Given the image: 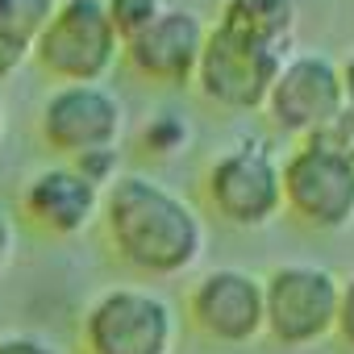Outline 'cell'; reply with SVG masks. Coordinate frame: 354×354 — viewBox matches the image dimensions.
<instances>
[{
    "instance_id": "obj_1",
    "label": "cell",
    "mask_w": 354,
    "mask_h": 354,
    "mask_svg": "<svg viewBox=\"0 0 354 354\" xmlns=\"http://www.w3.org/2000/svg\"><path fill=\"white\" fill-rule=\"evenodd\" d=\"M100 225L117 263L146 279L188 275L209 246L201 209L142 171H121L104 188Z\"/></svg>"
},
{
    "instance_id": "obj_2",
    "label": "cell",
    "mask_w": 354,
    "mask_h": 354,
    "mask_svg": "<svg viewBox=\"0 0 354 354\" xmlns=\"http://www.w3.org/2000/svg\"><path fill=\"white\" fill-rule=\"evenodd\" d=\"M209 213L234 230H267L283 213L279 154L267 138H238L205 167Z\"/></svg>"
},
{
    "instance_id": "obj_3",
    "label": "cell",
    "mask_w": 354,
    "mask_h": 354,
    "mask_svg": "<svg viewBox=\"0 0 354 354\" xmlns=\"http://www.w3.org/2000/svg\"><path fill=\"white\" fill-rule=\"evenodd\" d=\"M342 275L321 263H279L263 279V333L279 350H308L333 337Z\"/></svg>"
},
{
    "instance_id": "obj_4",
    "label": "cell",
    "mask_w": 354,
    "mask_h": 354,
    "mask_svg": "<svg viewBox=\"0 0 354 354\" xmlns=\"http://www.w3.org/2000/svg\"><path fill=\"white\" fill-rule=\"evenodd\" d=\"M30 59L55 84H104L121 63V38L104 0H59Z\"/></svg>"
},
{
    "instance_id": "obj_5",
    "label": "cell",
    "mask_w": 354,
    "mask_h": 354,
    "mask_svg": "<svg viewBox=\"0 0 354 354\" xmlns=\"http://www.w3.org/2000/svg\"><path fill=\"white\" fill-rule=\"evenodd\" d=\"M84 354H175L180 317L150 288H109L80 321Z\"/></svg>"
},
{
    "instance_id": "obj_6",
    "label": "cell",
    "mask_w": 354,
    "mask_h": 354,
    "mask_svg": "<svg viewBox=\"0 0 354 354\" xmlns=\"http://www.w3.org/2000/svg\"><path fill=\"white\" fill-rule=\"evenodd\" d=\"M283 213L313 234H346L354 225V158L296 142L279 158Z\"/></svg>"
},
{
    "instance_id": "obj_7",
    "label": "cell",
    "mask_w": 354,
    "mask_h": 354,
    "mask_svg": "<svg viewBox=\"0 0 354 354\" xmlns=\"http://www.w3.org/2000/svg\"><path fill=\"white\" fill-rule=\"evenodd\" d=\"M283 59L288 55H275V50L254 46L221 26H209L192 88L201 92L205 104H213L221 113H263Z\"/></svg>"
},
{
    "instance_id": "obj_8",
    "label": "cell",
    "mask_w": 354,
    "mask_h": 354,
    "mask_svg": "<svg viewBox=\"0 0 354 354\" xmlns=\"http://www.w3.org/2000/svg\"><path fill=\"white\" fill-rule=\"evenodd\" d=\"M125 104L104 84H59L38 113V138L67 162L88 150L121 146Z\"/></svg>"
},
{
    "instance_id": "obj_9",
    "label": "cell",
    "mask_w": 354,
    "mask_h": 354,
    "mask_svg": "<svg viewBox=\"0 0 354 354\" xmlns=\"http://www.w3.org/2000/svg\"><path fill=\"white\" fill-rule=\"evenodd\" d=\"M342 109H346L342 71L333 59H325L317 50H292L267 92V104H263L267 121L279 133H292L296 142L308 138L329 117H337Z\"/></svg>"
},
{
    "instance_id": "obj_10",
    "label": "cell",
    "mask_w": 354,
    "mask_h": 354,
    "mask_svg": "<svg viewBox=\"0 0 354 354\" xmlns=\"http://www.w3.org/2000/svg\"><path fill=\"white\" fill-rule=\"evenodd\" d=\"M188 321L217 346H250L263 337V275L246 267H213L188 288Z\"/></svg>"
},
{
    "instance_id": "obj_11",
    "label": "cell",
    "mask_w": 354,
    "mask_h": 354,
    "mask_svg": "<svg viewBox=\"0 0 354 354\" xmlns=\"http://www.w3.org/2000/svg\"><path fill=\"white\" fill-rule=\"evenodd\" d=\"M205 38H209V21L196 9L167 5L138 38L121 42V59L146 84H158V88H192L196 63H201V50H205Z\"/></svg>"
},
{
    "instance_id": "obj_12",
    "label": "cell",
    "mask_w": 354,
    "mask_h": 354,
    "mask_svg": "<svg viewBox=\"0 0 354 354\" xmlns=\"http://www.w3.org/2000/svg\"><path fill=\"white\" fill-rule=\"evenodd\" d=\"M100 188L88 184L71 162H55L30 175L21 188V217L46 238H80L100 221Z\"/></svg>"
},
{
    "instance_id": "obj_13",
    "label": "cell",
    "mask_w": 354,
    "mask_h": 354,
    "mask_svg": "<svg viewBox=\"0 0 354 354\" xmlns=\"http://www.w3.org/2000/svg\"><path fill=\"white\" fill-rule=\"evenodd\" d=\"M213 26L254 46H267L275 55H292L296 34H300V9H296V0H225Z\"/></svg>"
},
{
    "instance_id": "obj_14",
    "label": "cell",
    "mask_w": 354,
    "mask_h": 354,
    "mask_svg": "<svg viewBox=\"0 0 354 354\" xmlns=\"http://www.w3.org/2000/svg\"><path fill=\"white\" fill-rule=\"evenodd\" d=\"M59 0H0V80H9L46 30Z\"/></svg>"
},
{
    "instance_id": "obj_15",
    "label": "cell",
    "mask_w": 354,
    "mask_h": 354,
    "mask_svg": "<svg viewBox=\"0 0 354 354\" xmlns=\"http://www.w3.org/2000/svg\"><path fill=\"white\" fill-rule=\"evenodd\" d=\"M138 146L150 158H175V154H184L192 146V121L184 113H175V109H162V113L146 117V125L138 133Z\"/></svg>"
},
{
    "instance_id": "obj_16",
    "label": "cell",
    "mask_w": 354,
    "mask_h": 354,
    "mask_svg": "<svg viewBox=\"0 0 354 354\" xmlns=\"http://www.w3.org/2000/svg\"><path fill=\"white\" fill-rule=\"evenodd\" d=\"M162 9H167V0H104V13H109V21H113L121 42L138 38Z\"/></svg>"
},
{
    "instance_id": "obj_17",
    "label": "cell",
    "mask_w": 354,
    "mask_h": 354,
    "mask_svg": "<svg viewBox=\"0 0 354 354\" xmlns=\"http://www.w3.org/2000/svg\"><path fill=\"white\" fill-rule=\"evenodd\" d=\"M317 150H329V154H342V158H354V113L342 109L337 117H329L325 125H317L308 138H300Z\"/></svg>"
},
{
    "instance_id": "obj_18",
    "label": "cell",
    "mask_w": 354,
    "mask_h": 354,
    "mask_svg": "<svg viewBox=\"0 0 354 354\" xmlns=\"http://www.w3.org/2000/svg\"><path fill=\"white\" fill-rule=\"evenodd\" d=\"M71 167L84 175V180L88 184H96L100 192L117 180V175H121V150L117 146H104V150H88V154H75L71 158Z\"/></svg>"
},
{
    "instance_id": "obj_19",
    "label": "cell",
    "mask_w": 354,
    "mask_h": 354,
    "mask_svg": "<svg viewBox=\"0 0 354 354\" xmlns=\"http://www.w3.org/2000/svg\"><path fill=\"white\" fill-rule=\"evenodd\" d=\"M333 333L354 354V275L342 279V300H337V325H333Z\"/></svg>"
},
{
    "instance_id": "obj_20",
    "label": "cell",
    "mask_w": 354,
    "mask_h": 354,
    "mask_svg": "<svg viewBox=\"0 0 354 354\" xmlns=\"http://www.w3.org/2000/svg\"><path fill=\"white\" fill-rule=\"evenodd\" d=\"M0 354H59V350L38 333H5L0 337Z\"/></svg>"
},
{
    "instance_id": "obj_21",
    "label": "cell",
    "mask_w": 354,
    "mask_h": 354,
    "mask_svg": "<svg viewBox=\"0 0 354 354\" xmlns=\"http://www.w3.org/2000/svg\"><path fill=\"white\" fill-rule=\"evenodd\" d=\"M13 242H17V230H13L9 213H0V271H5L9 259H13Z\"/></svg>"
},
{
    "instance_id": "obj_22",
    "label": "cell",
    "mask_w": 354,
    "mask_h": 354,
    "mask_svg": "<svg viewBox=\"0 0 354 354\" xmlns=\"http://www.w3.org/2000/svg\"><path fill=\"white\" fill-rule=\"evenodd\" d=\"M337 71H342V92H346V109L354 113V55H350L346 63H337Z\"/></svg>"
},
{
    "instance_id": "obj_23",
    "label": "cell",
    "mask_w": 354,
    "mask_h": 354,
    "mask_svg": "<svg viewBox=\"0 0 354 354\" xmlns=\"http://www.w3.org/2000/svg\"><path fill=\"white\" fill-rule=\"evenodd\" d=\"M5 125H9V117H5V96H0V138H5Z\"/></svg>"
}]
</instances>
